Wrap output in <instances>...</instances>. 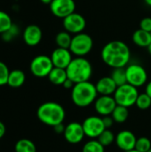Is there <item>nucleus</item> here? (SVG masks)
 I'll return each mask as SVG.
<instances>
[{"instance_id": "nucleus-1", "label": "nucleus", "mask_w": 151, "mask_h": 152, "mask_svg": "<svg viewBox=\"0 0 151 152\" xmlns=\"http://www.w3.org/2000/svg\"><path fill=\"white\" fill-rule=\"evenodd\" d=\"M101 57L103 62L113 69L125 68L131 59V51L126 43L114 40L107 43L101 52Z\"/></svg>"}, {"instance_id": "nucleus-2", "label": "nucleus", "mask_w": 151, "mask_h": 152, "mask_svg": "<svg viewBox=\"0 0 151 152\" xmlns=\"http://www.w3.org/2000/svg\"><path fill=\"white\" fill-rule=\"evenodd\" d=\"M36 116L43 124L53 127L56 125L63 123L66 117V111L60 103L47 102L38 107Z\"/></svg>"}, {"instance_id": "nucleus-3", "label": "nucleus", "mask_w": 151, "mask_h": 152, "mask_svg": "<svg viewBox=\"0 0 151 152\" xmlns=\"http://www.w3.org/2000/svg\"><path fill=\"white\" fill-rule=\"evenodd\" d=\"M98 94L95 85L90 81L75 84L71 89V100L79 108H85L94 103Z\"/></svg>"}, {"instance_id": "nucleus-4", "label": "nucleus", "mask_w": 151, "mask_h": 152, "mask_svg": "<svg viewBox=\"0 0 151 152\" xmlns=\"http://www.w3.org/2000/svg\"><path fill=\"white\" fill-rule=\"evenodd\" d=\"M68 78L75 84L89 81L93 75V66L85 57L73 58L71 62L66 68Z\"/></svg>"}, {"instance_id": "nucleus-5", "label": "nucleus", "mask_w": 151, "mask_h": 152, "mask_svg": "<svg viewBox=\"0 0 151 152\" xmlns=\"http://www.w3.org/2000/svg\"><path fill=\"white\" fill-rule=\"evenodd\" d=\"M113 96L117 105L130 108L135 105L139 92L137 87L126 83L123 86H117Z\"/></svg>"}, {"instance_id": "nucleus-6", "label": "nucleus", "mask_w": 151, "mask_h": 152, "mask_svg": "<svg viewBox=\"0 0 151 152\" xmlns=\"http://www.w3.org/2000/svg\"><path fill=\"white\" fill-rule=\"evenodd\" d=\"M93 47V40L92 37L86 33H78L73 36L69 50L72 54L77 57L87 55Z\"/></svg>"}, {"instance_id": "nucleus-7", "label": "nucleus", "mask_w": 151, "mask_h": 152, "mask_svg": "<svg viewBox=\"0 0 151 152\" xmlns=\"http://www.w3.org/2000/svg\"><path fill=\"white\" fill-rule=\"evenodd\" d=\"M53 67L54 66L50 56L40 54L33 58L29 65V69L35 77H48Z\"/></svg>"}, {"instance_id": "nucleus-8", "label": "nucleus", "mask_w": 151, "mask_h": 152, "mask_svg": "<svg viewBox=\"0 0 151 152\" xmlns=\"http://www.w3.org/2000/svg\"><path fill=\"white\" fill-rule=\"evenodd\" d=\"M127 83L135 86L141 87L147 83L148 73L146 69L140 64L133 63L125 67Z\"/></svg>"}, {"instance_id": "nucleus-9", "label": "nucleus", "mask_w": 151, "mask_h": 152, "mask_svg": "<svg viewBox=\"0 0 151 152\" xmlns=\"http://www.w3.org/2000/svg\"><path fill=\"white\" fill-rule=\"evenodd\" d=\"M82 126L85 136L92 139H97L106 129L102 118L97 116H91L86 118L82 123Z\"/></svg>"}, {"instance_id": "nucleus-10", "label": "nucleus", "mask_w": 151, "mask_h": 152, "mask_svg": "<svg viewBox=\"0 0 151 152\" xmlns=\"http://www.w3.org/2000/svg\"><path fill=\"white\" fill-rule=\"evenodd\" d=\"M62 24L66 31L76 35L84 31L86 27V20L82 14L75 12L65 17L63 19Z\"/></svg>"}, {"instance_id": "nucleus-11", "label": "nucleus", "mask_w": 151, "mask_h": 152, "mask_svg": "<svg viewBox=\"0 0 151 152\" xmlns=\"http://www.w3.org/2000/svg\"><path fill=\"white\" fill-rule=\"evenodd\" d=\"M50 5L51 12L57 18L64 19L75 12L76 3L74 0H53Z\"/></svg>"}, {"instance_id": "nucleus-12", "label": "nucleus", "mask_w": 151, "mask_h": 152, "mask_svg": "<svg viewBox=\"0 0 151 152\" xmlns=\"http://www.w3.org/2000/svg\"><path fill=\"white\" fill-rule=\"evenodd\" d=\"M117 102L112 95H101L94 102V109L96 112L102 116H110L117 107Z\"/></svg>"}, {"instance_id": "nucleus-13", "label": "nucleus", "mask_w": 151, "mask_h": 152, "mask_svg": "<svg viewBox=\"0 0 151 152\" xmlns=\"http://www.w3.org/2000/svg\"><path fill=\"white\" fill-rule=\"evenodd\" d=\"M65 140L70 144H77L81 142L85 136L82 124L78 122H71L65 127L63 133Z\"/></svg>"}, {"instance_id": "nucleus-14", "label": "nucleus", "mask_w": 151, "mask_h": 152, "mask_svg": "<svg viewBox=\"0 0 151 152\" xmlns=\"http://www.w3.org/2000/svg\"><path fill=\"white\" fill-rule=\"evenodd\" d=\"M137 138L135 134L129 130L120 131L116 136V144L122 151H128L135 149Z\"/></svg>"}, {"instance_id": "nucleus-15", "label": "nucleus", "mask_w": 151, "mask_h": 152, "mask_svg": "<svg viewBox=\"0 0 151 152\" xmlns=\"http://www.w3.org/2000/svg\"><path fill=\"white\" fill-rule=\"evenodd\" d=\"M50 57L54 67L65 69L73 59L72 53L70 52L69 49L61 48V47L55 48L53 51Z\"/></svg>"}, {"instance_id": "nucleus-16", "label": "nucleus", "mask_w": 151, "mask_h": 152, "mask_svg": "<svg viewBox=\"0 0 151 152\" xmlns=\"http://www.w3.org/2000/svg\"><path fill=\"white\" fill-rule=\"evenodd\" d=\"M43 37V32L39 26L30 24L27 26L22 33L24 43L28 46H36L40 44Z\"/></svg>"}, {"instance_id": "nucleus-17", "label": "nucleus", "mask_w": 151, "mask_h": 152, "mask_svg": "<svg viewBox=\"0 0 151 152\" xmlns=\"http://www.w3.org/2000/svg\"><path fill=\"white\" fill-rule=\"evenodd\" d=\"M97 92L101 95H113L117 86L111 77H103L98 80L95 85Z\"/></svg>"}, {"instance_id": "nucleus-18", "label": "nucleus", "mask_w": 151, "mask_h": 152, "mask_svg": "<svg viewBox=\"0 0 151 152\" xmlns=\"http://www.w3.org/2000/svg\"><path fill=\"white\" fill-rule=\"evenodd\" d=\"M132 39L136 45L147 48L151 43V32L139 28L133 32Z\"/></svg>"}, {"instance_id": "nucleus-19", "label": "nucleus", "mask_w": 151, "mask_h": 152, "mask_svg": "<svg viewBox=\"0 0 151 152\" xmlns=\"http://www.w3.org/2000/svg\"><path fill=\"white\" fill-rule=\"evenodd\" d=\"M26 75L21 69H13L10 71L7 85L12 88H19L25 83Z\"/></svg>"}, {"instance_id": "nucleus-20", "label": "nucleus", "mask_w": 151, "mask_h": 152, "mask_svg": "<svg viewBox=\"0 0 151 152\" xmlns=\"http://www.w3.org/2000/svg\"><path fill=\"white\" fill-rule=\"evenodd\" d=\"M47 77L53 85L62 86L63 83L68 78V76H67V72L65 69L53 67V69L51 70Z\"/></svg>"}, {"instance_id": "nucleus-21", "label": "nucleus", "mask_w": 151, "mask_h": 152, "mask_svg": "<svg viewBox=\"0 0 151 152\" xmlns=\"http://www.w3.org/2000/svg\"><path fill=\"white\" fill-rule=\"evenodd\" d=\"M72 37H73L71 36V34L66 30L59 32L55 36V43L57 45V47L69 49L70 44L72 41Z\"/></svg>"}, {"instance_id": "nucleus-22", "label": "nucleus", "mask_w": 151, "mask_h": 152, "mask_svg": "<svg viewBox=\"0 0 151 152\" xmlns=\"http://www.w3.org/2000/svg\"><path fill=\"white\" fill-rule=\"evenodd\" d=\"M15 152H36V147L35 143L29 139H20L14 146Z\"/></svg>"}, {"instance_id": "nucleus-23", "label": "nucleus", "mask_w": 151, "mask_h": 152, "mask_svg": "<svg viewBox=\"0 0 151 152\" xmlns=\"http://www.w3.org/2000/svg\"><path fill=\"white\" fill-rule=\"evenodd\" d=\"M110 116L113 118V119L116 123L122 124V123L125 122L129 117L128 108L120 106V105H117V107L115 108V110H113V112Z\"/></svg>"}, {"instance_id": "nucleus-24", "label": "nucleus", "mask_w": 151, "mask_h": 152, "mask_svg": "<svg viewBox=\"0 0 151 152\" xmlns=\"http://www.w3.org/2000/svg\"><path fill=\"white\" fill-rule=\"evenodd\" d=\"M114 82L117 84V86H123L127 83V78H126V72H125V68H116L113 69V71L110 75Z\"/></svg>"}, {"instance_id": "nucleus-25", "label": "nucleus", "mask_w": 151, "mask_h": 152, "mask_svg": "<svg viewBox=\"0 0 151 152\" xmlns=\"http://www.w3.org/2000/svg\"><path fill=\"white\" fill-rule=\"evenodd\" d=\"M82 152H105V147L98 140H90L83 146Z\"/></svg>"}, {"instance_id": "nucleus-26", "label": "nucleus", "mask_w": 151, "mask_h": 152, "mask_svg": "<svg viewBox=\"0 0 151 152\" xmlns=\"http://www.w3.org/2000/svg\"><path fill=\"white\" fill-rule=\"evenodd\" d=\"M97 140L104 146V147H107V146H109L111 145L115 140H116V137H115V134H113V132L109 129H105L101 134V135L97 138Z\"/></svg>"}, {"instance_id": "nucleus-27", "label": "nucleus", "mask_w": 151, "mask_h": 152, "mask_svg": "<svg viewBox=\"0 0 151 152\" xmlns=\"http://www.w3.org/2000/svg\"><path fill=\"white\" fill-rule=\"evenodd\" d=\"M20 34V28L16 24H12L5 32L1 34V37L4 42H11L14 40Z\"/></svg>"}, {"instance_id": "nucleus-28", "label": "nucleus", "mask_w": 151, "mask_h": 152, "mask_svg": "<svg viewBox=\"0 0 151 152\" xmlns=\"http://www.w3.org/2000/svg\"><path fill=\"white\" fill-rule=\"evenodd\" d=\"M12 24L11 16L7 12L0 10V35L5 32Z\"/></svg>"}, {"instance_id": "nucleus-29", "label": "nucleus", "mask_w": 151, "mask_h": 152, "mask_svg": "<svg viewBox=\"0 0 151 152\" xmlns=\"http://www.w3.org/2000/svg\"><path fill=\"white\" fill-rule=\"evenodd\" d=\"M135 105L142 110H148L151 106V98L149 96L148 94L143 93V94H139V96L137 98Z\"/></svg>"}, {"instance_id": "nucleus-30", "label": "nucleus", "mask_w": 151, "mask_h": 152, "mask_svg": "<svg viewBox=\"0 0 151 152\" xmlns=\"http://www.w3.org/2000/svg\"><path fill=\"white\" fill-rule=\"evenodd\" d=\"M151 148V142L148 137H140L137 138L135 150L139 152H147Z\"/></svg>"}, {"instance_id": "nucleus-31", "label": "nucleus", "mask_w": 151, "mask_h": 152, "mask_svg": "<svg viewBox=\"0 0 151 152\" xmlns=\"http://www.w3.org/2000/svg\"><path fill=\"white\" fill-rule=\"evenodd\" d=\"M10 70L7 65L0 61V86L7 85Z\"/></svg>"}, {"instance_id": "nucleus-32", "label": "nucleus", "mask_w": 151, "mask_h": 152, "mask_svg": "<svg viewBox=\"0 0 151 152\" xmlns=\"http://www.w3.org/2000/svg\"><path fill=\"white\" fill-rule=\"evenodd\" d=\"M140 28L151 32V18L150 17H145L143 19H142V20L140 21Z\"/></svg>"}, {"instance_id": "nucleus-33", "label": "nucleus", "mask_w": 151, "mask_h": 152, "mask_svg": "<svg viewBox=\"0 0 151 152\" xmlns=\"http://www.w3.org/2000/svg\"><path fill=\"white\" fill-rule=\"evenodd\" d=\"M102 120H103V123H104V126H105L106 129H109V128L112 126L113 123L115 122L114 119H113V118H112L111 116L103 117V118H102Z\"/></svg>"}, {"instance_id": "nucleus-34", "label": "nucleus", "mask_w": 151, "mask_h": 152, "mask_svg": "<svg viewBox=\"0 0 151 152\" xmlns=\"http://www.w3.org/2000/svg\"><path fill=\"white\" fill-rule=\"evenodd\" d=\"M65 126L63 125V123H61V124H59V125H56L55 126H53V130H54V132L56 133V134H63V133H64V131H65Z\"/></svg>"}, {"instance_id": "nucleus-35", "label": "nucleus", "mask_w": 151, "mask_h": 152, "mask_svg": "<svg viewBox=\"0 0 151 152\" xmlns=\"http://www.w3.org/2000/svg\"><path fill=\"white\" fill-rule=\"evenodd\" d=\"M74 86H75V83L72 81V80H70L69 78H67L66 79V81L63 83V85H62V86L65 88V89H72L73 87H74Z\"/></svg>"}, {"instance_id": "nucleus-36", "label": "nucleus", "mask_w": 151, "mask_h": 152, "mask_svg": "<svg viewBox=\"0 0 151 152\" xmlns=\"http://www.w3.org/2000/svg\"><path fill=\"white\" fill-rule=\"evenodd\" d=\"M5 132H6L5 126H4V124L2 121H0V139H2L4 136Z\"/></svg>"}, {"instance_id": "nucleus-37", "label": "nucleus", "mask_w": 151, "mask_h": 152, "mask_svg": "<svg viewBox=\"0 0 151 152\" xmlns=\"http://www.w3.org/2000/svg\"><path fill=\"white\" fill-rule=\"evenodd\" d=\"M145 93H146V94H149V96L151 98V81H150V82L147 84Z\"/></svg>"}, {"instance_id": "nucleus-38", "label": "nucleus", "mask_w": 151, "mask_h": 152, "mask_svg": "<svg viewBox=\"0 0 151 152\" xmlns=\"http://www.w3.org/2000/svg\"><path fill=\"white\" fill-rule=\"evenodd\" d=\"M52 1L53 0H40V2L43 3V4H50L52 3Z\"/></svg>"}, {"instance_id": "nucleus-39", "label": "nucleus", "mask_w": 151, "mask_h": 152, "mask_svg": "<svg viewBox=\"0 0 151 152\" xmlns=\"http://www.w3.org/2000/svg\"><path fill=\"white\" fill-rule=\"evenodd\" d=\"M144 2L146 3L147 5H149V6L151 7V0H144Z\"/></svg>"}, {"instance_id": "nucleus-40", "label": "nucleus", "mask_w": 151, "mask_h": 152, "mask_svg": "<svg viewBox=\"0 0 151 152\" xmlns=\"http://www.w3.org/2000/svg\"><path fill=\"white\" fill-rule=\"evenodd\" d=\"M147 50H148V53H149L151 55V43L150 44V45L147 47Z\"/></svg>"}, {"instance_id": "nucleus-41", "label": "nucleus", "mask_w": 151, "mask_h": 152, "mask_svg": "<svg viewBox=\"0 0 151 152\" xmlns=\"http://www.w3.org/2000/svg\"><path fill=\"white\" fill-rule=\"evenodd\" d=\"M124 152H139L138 151H136L135 149H133V150H131V151H124Z\"/></svg>"}, {"instance_id": "nucleus-42", "label": "nucleus", "mask_w": 151, "mask_h": 152, "mask_svg": "<svg viewBox=\"0 0 151 152\" xmlns=\"http://www.w3.org/2000/svg\"><path fill=\"white\" fill-rule=\"evenodd\" d=\"M147 152H151V148H150V151H148Z\"/></svg>"}]
</instances>
